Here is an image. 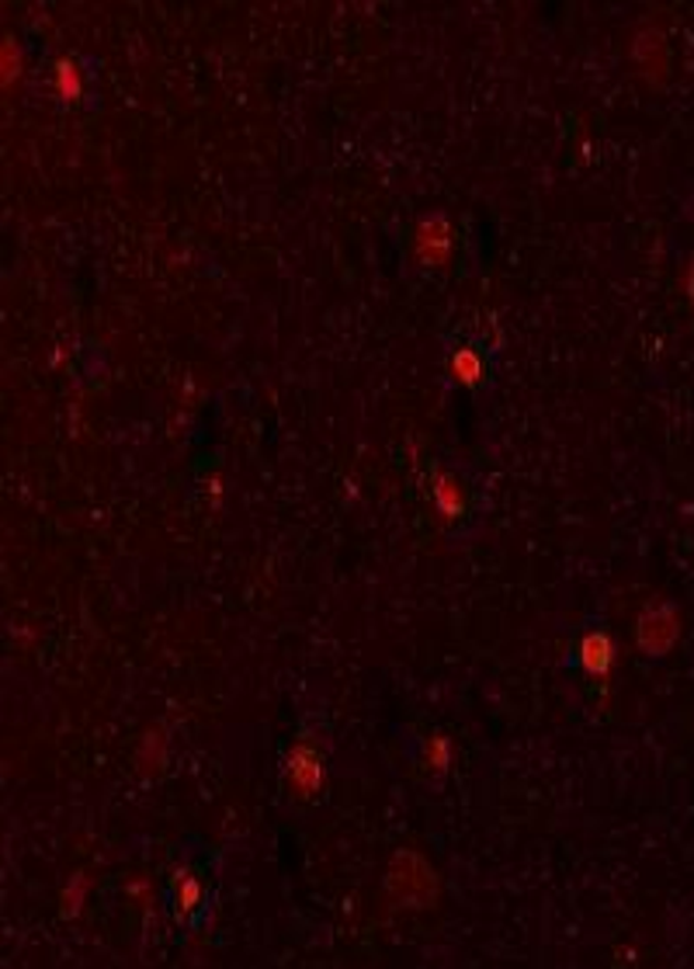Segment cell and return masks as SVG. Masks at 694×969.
<instances>
[{"instance_id": "1", "label": "cell", "mask_w": 694, "mask_h": 969, "mask_svg": "<svg viewBox=\"0 0 694 969\" xmlns=\"http://www.w3.org/2000/svg\"><path fill=\"white\" fill-rule=\"evenodd\" d=\"M386 897L403 911H427L442 897V879L421 852L400 848L386 868Z\"/></svg>"}, {"instance_id": "2", "label": "cell", "mask_w": 694, "mask_h": 969, "mask_svg": "<svg viewBox=\"0 0 694 969\" xmlns=\"http://www.w3.org/2000/svg\"><path fill=\"white\" fill-rule=\"evenodd\" d=\"M681 640V616L670 602L646 605L636 622V643L646 657H667Z\"/></svg>"}, {"instance_id": "3", "label": "cell", "mask_w": 694, "mask_h": 969, "mask_svg": "<svg viewBox=\"0 0 694 969\" xmlns=\"http://www.w3.org/2000/svg\"><path fill=\"white\" fill-rule=\"evenodd\" d=\"M285 771H289V785L295 789V793H299L303 799H313L324 789V782H327L324 750L316 747L313 740H299V744L292 747Z\"/></svg>"}, {"instance_id": "4", "label": "cell", "mask_w": 694, "mask_h": 969, "mask_svg": "<svg viewBox=\"0 0 694 969\" xmlns=\"http://www.w3.org/2000/svg\"><path fill=\"white\" fill-rule=\"evenodd\" d=\"M451 250V226L445 223V215H427V220L416 226V254H421L424 265H442Z\"/></svg>"}, {"instance_id": "5", "label": "cell", "mask_w": 694, "mask_h": 969, "mask_svg": "<svg viewBox=\"0 0 694 969\" xmlns=\"http://www.w3.org/2000/svg\"><path fill=\"white\" fill-rule=\"evenodd\" d=\"M580 664L590 670V675L608 678L611 664H614V643L608 632H587L580 640Z\"/></svg>"}, {"instance_id": "6", "label": "cell", "mask_w": 694, "mask_h": 969, "mask_svg": "<svg viewBox=\"0 0 694 969\" xmlns=\"http://www.w3.org/2000/svg\"><path fill=\"white\" fill-rule=\"evenodd\" d=\"M202 900H205V889H202V883H198L195 873H188V868L174 873V903H177V914L191 918L198 907H202Z\"/></svg>"}, {"instance_id": "7", "label": "cell", "mask_w": 694, "mask_h": 969, "mask_svg": "<svg viewBox=\"0 0 694 969\" xmlns=\"http://www.w3.org/2000/svg\"><path fill=\"white\" fill-rule=\"evenodd\" d=\"M87 894H91V876L87 873H73L67 879V886H63V894H59V914H63L67 921H77L84 914Z\"/></svg>"}, {"instance_id": "8", "label": "cell", "mask_w": 694, "mask_h": 969, "mask_svg": "<svg viewBox=\"0 0 694 969\" xmlns=\"http://www.w3.org/2000/svg\"><path fill=\"white\" fill-rule=\"evenodd\" d=\"M139 768L146 771H161L164 768V729H150L143 737V747H139Z\"/></svg>"}, {"instance_id": "9", "label": "cell", "mask_w": 694, "mask_h": 969, "mask_svg": "<svg viewBox=\"0 0 694 969\" xmlns=\"http://www.w3.org/2000/svg\"><path fill=\"white\" fill-rule=\"evenodd\" d=\"M451 372H455V380H462V383H480L483 359L472 348H462V351L451 354Z\"/></svg>"}, {"instance_id": "10", "label": "cell", "mask_w": 694, "mask_h": 969, "mask_svg": "<svg viewBox=\"0 0 694 969\" xmlns=\"http://www.w3.org/2000/svg\"><path fill=\"white\" fill-rule=\"evenodd\" d=\"M462 487L455 483L451 477H442L438 480V507L442 514H448V518H455V514H462Z\"/></svg>"}, {"instance_id": "11", "label": "cell", "mask_w": 694, "mask_h": 969, "mask_svg": "<svg viewBox=\"0 0 694 969\" xmlns=\"http://www.w3.org/2000/svg\"><path fill=\"white\" fill-rule=\"evenodd\" d=\"M636 59H639V63H652V59H657V67L663 70L667 56H663L660 32H643V35H639V43H636Z\"/></svg>"}, {"instance_id": "12", "label": "cell", "mask_w": 694, "mask_h": 969, "mask_svg": "<svg viewBox=\"0 0 694 969\" xmlns=\"http://www.w3.org/2000/svg\"><path fill=\"white\" fill-rule=\"evenodd\" d=\"M424 761H427L431 771H448V761H451L448 737H431L427 740V750H424Z\"/></svg>"}, {"instance_id": "13", "label": "cell", "mask_w": 694, "mask_h": 969, "mask_svg": "<svg viewBox=\"0 0 694 969\" xmlns=\"http://www.w3.org/2000/svg\"><path fill=\"white\" fill-rule=\"evenodd\" d=\"M59 91H63V97L81 94V73H77L70 59H59Z\"/></svg>"}, {"instance_id": "14", "label": "cell", "mask_w": 694, "mask_h": 969, "mask_svg": "<svg viewBox=\"0 0 694 969\" xmlns=\"http://www.w3.org/2000/svg\"><path fill=\"white\" fill-rule=\"evenodd\" d=\"M126 894L136 897L139 903H143V911L150 914V907H153V886H150L146 876H132V879L126 883Z\"/></svg>"}, {"instance_id": "15", "label": "cell", "mask_w": 694, "mask_h": 969, "mask_svg": "<svg viewBox=\"0 0 694 969\" xmlns=\"http://www.w3.org/2000/svg\"><path fill=\"white\" fill-rule=\"evenodd\" d=\"M687 295H691V303H694V265H691V271H687Z\"/></svg>"}]
</instances>
